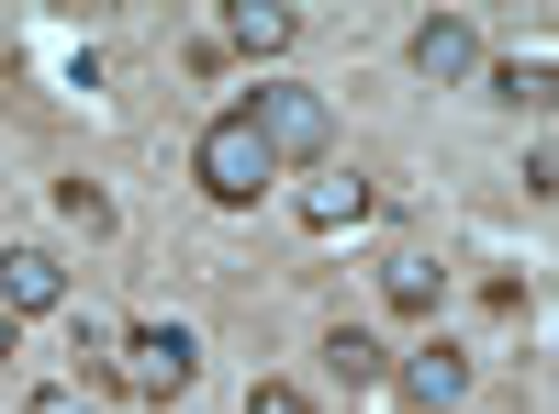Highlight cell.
Segmentation results:
<instances>
[{
  "instance_id": "obj_5",
  "label": "cell",
  "mask_w": 559,
  "mask_h": 414,
  "mask_svg": "<svg viewBox=\"0 0 559 414\" xmlns=\"http://www.w3.org/2000/svg\"><path fill=\"white\" fill-rule=\"evenodd\" d=\"M481 68V34L459 23V12H426L414 23V79H471Z\"/></svg>"
},
{
  "instance_id": "obj_10",
  "label": "cell",
  "mask_w": 559,
  "mask_h": 414,
  "mask_svg": "<svg viewBox=\"0 0 559 414\" xmlns=\"http://www.w3.org/2000/svg\"><path fill=\"white\" fill-rule=\"evenodd\" d=\"M492 90H503V102H548L559 68H548V57H515V68H492Z\"/></svg>"
},
{
  "instance_id": "obj_3",
  "label": "cell",
  "mask_w": 559,
  "mask_h": 414,
  "mask_svg": "<svg viewBox=\"0 0 559 414\" xmlns=\"http://www.w3.org/2000/svg\"><path fill=\"white\" fill-rule=\"evenodd\" d=\"M112 370L134 381V392H191V370H202V347H191V326H123L112 336Z\"/></svg>"
},
{
  "instance_id": "obj_15",
  "label": "cell",
  "mask_w": 559,
  "mask_h": 414,
  "mask_svg": "<svg viewBox=\"0 0 559 414\" xmlns=\"http://www.w3.org/2000/svg\"><path fill=\"white\" fill-rule=\"evenodd\" d=\"M0 358H12V314H0Z\"/></svg>"
},
{
  "instance_id": "obj_7",
  "label": "cell",
  "mask_w": 559,
  "mask_h": 414,
  "mask_svg": "<svg viewBox=\"0 0 559 414\" xmlns=\"http://www.w3.org/2000/svg\"><path fill=\"white\" fill-rule=\"evenodd\" d=\"M302 224H313V236H336V224H369V179H358V168L302 179Z\"/></svg>"
},
{
  "instance_id": "obj_1",
  "label": "cell",
  "mask_w": 559,
  "mask_h": 414,
  "mask_svg": "<svg viewBox=\"0 0 559 414\" xmlns=\"http://www.w3.org/2000/svg\"><path fill=\"white\" fill-rule=\"evenodd\" d=\"M191 179H202V191H213L224 213H247V202L269 191V179H280V157L258 146V123H247V102L202 123V146H191Z\"/></svg>"
},
{
  "instance_id": "obj_14",
  "label": "cell",
  "mask_w": 559,
  "mask_h": 414,
  "mask_svg": "<svg viewBox=\"0 0 559 414\" xmlns=\"http://www.w3.org/2000/svg\"><path fill=\"white\" fill-rule=\"evenodd\" d=\"M23 414H90V403H79V392H34Z\"/></svg>"
},
{
  "instance_id": "obj_9",
  "label": "cell",
  "mask_w": 559,
  "mask_h": 414,
  "mask_svg": "<svg viewBox=\"0 0 559 414\" xmlns=\"http://www.w3.org/2000/svg\"><path fill=\"white\" fill-rule=\"evenodd\" d=\"M381 292H392L403 314H437V303H448V269H437V258H392V269H381Z\"/></svg>"
},
{
  "instance_id": "obj_6",
  "label": "cell",
  "mask_w": 559,
  "mask_h": 414,
  "mask_svg": "<svg viewBox=\"0 0 559 414\" xmlns=\"http://www.w3.org/2000/svg\"><path fill=\"white\" fill-rule=\"evenodd\" d=\"M403 392H414V403H426V414H448L459 392H471V358H459L448 336H426V347H414V358H403Z\"/></svg>"
},
{
  "instance_id": "obj_13",
  "label": "cell",
  "mask_w": 559,
  "mask_h": 414,
  "mask_svg": "<svg viewBox=\"0 0 559 414\" xmlns=\"http://www.w3.org/2000/svg\"><path fill=\"white\" fill-rule=\"evenodd\" d=\"M247 414H313V392H292V381H258V392H247Z\"/></svg>"
},
{
  "instance_id": "obj_4",
  "label": "cell",
  "mask_w": 559,
  "mask_h": 414,
  "mask_svg": "<svg viewBox=\"0 0 559 414\" xmlns=\"http://www.w3.org/2000/svg\"><path fill=\"white\" fill-rule=\"evenodd\" d=\"M68 303V269H57V247H0V314H57Z\"/></svg>"
},
{
  "instance_id": "obj_11",
  "label": "cell",
  "mask_w": 559,
  "mask_h": 414,
  "mask_svg": "<svg viewBox=\"0 0 559 414\" xmlns=\"http://www.w3.org/2000/svg\"><path fill=\"white\" fill-rule=\"evenodd\" d=\"M324 358H336V370H347V381H381V347H369L358 326H336V336H324Z\"/></svg>"
},
{
  "instance_id": "obj_12",
  "label": "cell",
  "mask_w": 559,
  "mask_h": 414,
  "mask_svg": "<svg viewBox=\"0 0 559 414\" xmlns=\"http://www.w3.org/2000/svg\"><path fill=\"white\" fill-rule=\"evenodd\" d=\"M57 213H68V224H112V202L90 191V179H57Z\"/></svg>"
},
{
  "instance_id": "obj_2",
  "label": "cell",
  "mask_w": 559,
  "mask_h": 414,
  "mask_svg": "<svg viewBox=\"0 0 559 414\" xmlns=\"http://www.w3.org/2000/svg\"><path fill=\"white\" fill-rule=\"evenodd\" d=\"M247 123L269 157H324L336 146V113H324V90H247Z\"/></svg>"
},
{
  "instance_id": "obj_8",
  "label": "cell",
  "mask_w": 559,
  "mask_h": 414,
  "mask_svg": "<svg viewBox=\"0 0 559 414\" xmlns=\"http://www.w3.org/2000/svg\"><path fill=\"white\" fill-rule=\"evenodd\" d=\"M292 34H302V12H280V0H236L224 12V45H247V57H280Z\"/></svg>"
}]
</instances>
